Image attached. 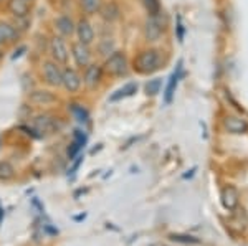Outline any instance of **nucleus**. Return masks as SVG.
Segmentation results:
<instances>
[{
  "mask_svg": "<svg viewBox=\"0 0 248 246\" xmlns=\"http://www.w3.org/2000/svg\"><path fill=\"white\" fill-rule=\"evenodd\" d=\"M161 66V55L157 50H144L134 59V70L141 74H151Z\"/></svg>",
  "mask_w": 248,
  "mask_h": 246,
  "instance_id": "f257e3e1",
  "label": "nucleus"
},
{
  "mask_svg": "<svg viewBox=\"0 0 248 246\" xmlns=\"http://www.w3.org/2000/svg\"><path fill=\"white\" fill-rule=\"evenodd\" d=\"M42 76L43 81L51 88H60L63 78V68L53 59H43L42 61Z\"/></svg>",
  "mask_w": 248,
  "mask_h": 246,
  "instance_id": "f03ea898",
  "label": "nucleus"
},
{
  "mask_svg": "<svg viewBox=\"0 0 248 246\" xmlns=\"http://www.w3.org/2000/svg\"><path fill=\"white\" fill-rule=\"evenodd\" d=\"M48 50H50V55L53 61H57L58 65H62V66L68 65V59H70V46H68L65 38L60 37V35L51 37Z\"/></svg>",
  "mask_w": 248,
  "mask_h": 246,
  "instance_id": "7ed1b4c3",
  "label": "nucleus"
},
{
  "mask_svg": "<svg viewBox=\"0 0 248 246\" xmlns=\"http://www.w3.org/2000/svg\"><path fill=\"white\" fill-rule=\"evenodd\" d=\"M127 70V59L123 51H113L109 57L106 58L105 65H103V71L111 76H121Z\"/></svg>",
  "mask_w": 248,
  "mask_h": 246,
  "instance_id": "20e7f679",
  "label": "nucleus"
},
{
  "mask_svg": "<svg viewBox=\"0 0 248 246\" xmlns=\"http://www.w3.org/2000/svg\"><path fill=\"white\" fill-rule=\"evenodd\" d=\"M57 117H53L51 114H38V116L33 117V122H31V126H33V129L38 132L40 137L43 136H50V134L57 132L58 129V124H57Z\"/></svg>",
  "mask_w": 248,
  "mask_h": 246,
  "instance_id": "39448f33",
  "label": "nucleus"
},
{
  "mask_svg": "<svg viewBox=\"0 0 248 246\" xmlns=\"http://www.w3.org/2000/svg\"><path fill=\"white\" fill-rule=\"evenodd\" d=\"M70 53H71V57H73L75 63H77V66H79V68H86L91 63V58H93L90 45H85V43H79V42L71 43Z\"/></svg>",
  "mask_w": 248,
  "mask_h": 246,
  "instance_id": "423d86ee",
  "label": "nucleus"
},
{
  "mask_svg": "<svg viewBox=\"0 0 248 246\" xmlns=\"http://www.w3.org/2000/svg\"><path fill=\"white\" fill-rule=\"evenodd\" d=\"M103 74H105V71H103L101 65H98V63H90L85 68V74H83V78H81L83 85H85L88 89H96L99 86V83H101Z\"/></svg>",
  "mask_w": 248,
  "mask_h": 246,
  "instance_id": "0eeeda50",
  "label": "nucleus"
},
{
  "mask_svg": "<svg viewBox=\"0 0 248 246\" xmlns=\"http://www.w3.org/2000/svg\"><path fill=\"white\" fill-rule=\"evenodd\" d=\"M62 86L65 88L66 93H78L83 86V79L79 76V73L75 68H63V78H62Z\"/></svg>",
  "mask_w": 248,
  "mask_h": 246,
  "instance_id": "6e6552de",
  "label": "nucleus"
},
{
  "mask_svg": "<svg viewBox=\"0 0 248 246\" xmlns=\"http://www.w3.org/2000/svg\"><path fill=\"white\" fill-rule=\"evenodd\" d=\"M75 33H77V38L79 43H85V45H91L96 38L93 23L88 18H79L77 27H75Z\"/></svg>",
  "mask_w": 248,
  "mask_h": 246,
  "instance_id": "1a4fd4ad",
  "label": "nucleus"
},
{
  "mask_svg": "<svg viewBox=\"0 0 248 246\" xmlns=\"http://www.w3.org/2000/svg\"><path fill=\"white\" fill-rule=\"evenodd\" d=\"M30 102L37 106H51V104H57L58 102V96L55 93L48 89H33L30 91L29 94Z\"/></svg>",
  "mask_w": 248,
  "mask_h": 246,
  "instance_id": "9d476101",
  "label": "nucleus"
},
{
  "mask_svg": "<svg viewBox=\"0 0 248 246\" xmlns=\"http://www.w3.org/2000/svg\"><path fill=\"white\" fill-rule=\"evenodd\" d=\"M7 10L14 18H25L30 15V0H7Z\"/></svg>",
  "mask_w": 248,
  "mask_h": 246,
  "instance_id": "9b49d317",
  "label": "nucleus"
},
{
  "mask_svg": "<svg viewBox=\"0 0 248 246\" xmlns=\"http://www.w3.org/2000/svg\"><path fill=\"white\" fill-rule=\"evenodd\" d=\"M53 23H55V29H57V31L60 33V37L70 38L71 35H75V27H77V23L73 22V18H71L70 15H58Z\"/></svg>",
  "mask_w": 248,
  "mask_h": 246,
  "instance_id": "f8f14e48",
  "label": "nucleus"
},
{
  "mask_svg": "<svg viewBox=\"0 0 248 246\" xmlns=\"http://www.w3.org/2000/svg\"><path fill=\"white\" fill-rule=\"evenodd\" d=\"M182 59L177 63V68L174 70V73L170 74L169 78V83H167V88H166V93H164V101H166V104H170L172 102V98H174L175 94V88H177V83H179V78H181L182 74Z\"/></svg>",
  "mask_w": 248,
  "mask_h": 246,
  "instance_id": "ddd939ff",
  "label": "nucleus"
},
{
  "mask_svg": "<svg viewBox=\"0 0 248 246\" xmlns=\"http://www.w3.org/2000/svg\"><path fill=\"white\" fill-rule=\"evenodd\" d=\"M146 38L149 42H157L162 35V23L159 22V17H151L146 22V29H144Z\"/></svg>",
  "mask_w": 248,
  "mask_h": 246,
  "instance_id": "4468645a",
  "label": "nucleus"
},
{
  "mask_svg": "<svg viewBox=\"0 0 248 246\" xmlns=\"http://www.w3.org/2000/svg\"><path fill=\"white\" fill-rule=\"evenodd\" d=\"M68 111H70L71 116L77 119L79 124H88L90 122V111L83 104H79V102H70L68 104Z\"/></svg>",
  "mask_w": 248,
  "mask_h": 246,
  "instance_id": "2eb2a0df",
  "label": "nucleus"
},
{
  "mask_svg": "<svg viewBox=\"0 0 248 246\" xmlns=\"http://www.w3.org/2000/svg\"><path fill=\"white\" fill-rule=\"evenodd\" d=\"M220 198H222V205L227 210L237 208V205H238V192L233 187H225V188H223Z\"/></svg>",
  "mask_w": 248,
  "mask_h": 246,
  "instance_id": "dca6fc26",
  "label": "nucleus"
},
{
  "mask_svg": "<svg viewBox=\"0 0 248 246\" xmlns=\"http://www.w3.org/2000/svg\"><path fill=\"white\" fill-rule=\"evenodd\" d=\"M98 14L101 15V18L106 20V22H114V20L119 18L121 12H119V7L116 2H108V3H103Z\"/></svg>",
  "mask_w": 248,
  "mask_h": 246,
  "instance_id": "f3484780",
  "label": "nucleus"
},
{
  "mask_svg": "<svg viewBox=\"0 0 248 246\" xmlns=\"http://www.w3.org/2000/svg\"><path fill=\"white\" fill-rule=\"evenodd\" d=\"M136 91H138V85H136V83H127V85H124L123 88L116 89L114 93L111 94V96H109V101H111V102H116V101H119V99H123V98L133 96Z\"/></svg>",
  "mask_w": 248,
  "mask_h": 246,
  "instance_id": "a211bd4d",
  "label": "nucleus"
},
{
  "mask_svg": "<svg viewBox=\"0 0 248 246\" xmlns=\"http://www.w3.org/2000/svg\"><path fill=\"white\" fill-rule=\"evenodd\" d=\"M0 31H2L5 43L15 42V40L20 37V31L15 29L14 23H9V22H0Z\"/></svg>",
  "mask_w": 248,
  "mask_h": 246,
  "instance_id": "6ab92c4d",
  "label": "nucleus"
},
{
  "mask_svg": "<svg viewBox=\"0 0 248 246\" xmlns=\"http://www.w3.org/2000/svg\"><path fill=\"white\" fill-rule=\"evenodd\" d=\"M225 128L233 134H242L248 129V124L243 119L238 117H227L225 119Z\"/></svg>",
  "mask_w": 248,
  "mask_h": 246,
  "instance_id": "aec40b11",
  "label": "nucleus"
},
{
  "mask_svg": "<svg viewBox=\"0 0 248 246\" xmlns=\"http://www.w3.org/2000/svg\"><path fill=\"white\" fill-rule=\"evenodd\" d=\"M101 5H103V0H79V7H81L83 14L88 15V17L98 14Z\"/></svg>",
  "mask_w": 248,
  "mask_h": 246,
  "instance_id": "412c9836",
  "label": "nucleus"
},
{
  "mask_svg": "<svg viewBox=\"0 0 248 246\" xmlns=\"http://www.w3.org/2000/svg\"><path fill=\"white\" fill-rule=\"evenodd\" d=\"M15 177V169L9 160H0V182H9Z\"/></svg>",
  "mask_w": 248,
  "mask_h": 246,
  "instance_id": "4be33fe9",
  "label": "nucleus"
},
{
  "mask_svg": "<svg viewBox=\"0 0 248 246\" xmlns=\"http://www.w3.org/2000/svg\"><path fill=\"white\" fill-rule=\"evenodd\" d=\"M161 88H162V79L161 78H154V79H149L146 83V94L147 96H155L157 93H161Z\"/></svg>",
  "mask_w": 248,
  "mask_h": 246,
  "instance_id": "5701e85b",
  "label": "nucleus"
},
{
  "mask_svg": "<svg viewBox=\"0 0 248 246\" xmlns=\"http://www.w3.org/2000/svg\"><path fill=\"white\" fill-rule=\"evenodd\" d=\"M144 5H146L149 17H159V14H161V2L159 0H144Z\"/></svg>",
  "mask_w": 248,
  "mask_h": 246,
  "instance_id": "b1692460",
  "label": "nucleus"
},
{
  "mask_svg": "<svg viewBox=\"0 0 248 246\" xmlns=\"http://www.w3.org/2000/svg\"><path fill=\"white\" fill-rule=\"evenodd\" d=\"M170 240L177 241V243H184V245H199V243H201V240H199V238H194L190 235H177V233H172Z\"/></svg>",
  "mask_w": 248,
  "mask_h": 246,
  "instance_id": "393cba45",
  "label": "nucleus"
},
{
  "mask_svg": "<svg viewBox=\"0 0 248 246\" xmlns=\"http://www.w3.org/2000/svg\"><path fill=\"white\" fill-rule=\"evenodd\" d=\"M81 149H83V147L78 144V142L71 141V142H70V145H68V149H66V156H68V159H70V160H73V159L78 156V152H79Z\"/></svg>",
  "mask_w": 248,
  "mask_h": 246,
  "instance_id": "a878e982",
  "label": "nucleus"
},
{
  "mask_svg": "<svg viewBox=\"0 0 248 246\" xmlns=\"http://www.w3.org/2000/svg\"><path fill=\"white\" fill-rule=\"evenodd\" d=\"M73 141L78 142L81 147H85V144H86V141H88V136H86L85 132H83L81 129H75L73 130Z\"/></svg>",
  "mask_w": 248,
  "mask_h": 246,
  "instance_id": "bb28decb",
  "label": "nucleus"
},
{
  "mask_svg": "<svg viewBox=\"0 0 248 246\" xmlns=\"http://www.w3.org/2000/svg\"><path fill=\"white\" fill-rule=\"evenodd\" d=\"M177 38H179V42H182L184 40V25H182L181 17L177 18Z\"/></svg>",
  "mask_w": 248,
  "mask_h": 246,
  "instance_id": "cd10ccee",
  "label": "nucleus"
},
{
  "mask_svg": "<svg viewBox=\"0 0 248 246\" xmlns=\"http://www.w3.org/2000/svg\"><path fill=\"white\" fill-rule=\"evenodd\" d=\"M22 51H25V46H20V50L15 51V55L12 57V59H17L18 57H22Z\"/></svg>",
  "mask_w": 248,
  "mask_h": 246,
  "instance_id": "c85d7f7f",
  "label": "nucleus"
},
{
  "mask_svg": "<svg viewBox=\"0 0 248 246\" xmlns=\"http://www.w3.org/2000/svg\"><path fill=\"white\" fill-rule=\"evenodd\" d=\"M3 217H5V213H3V207L0 205V223L3 221Z\"/></svg>",
  "mask_w": 248,
  "mask_h": 246,
  "instance_id": "c756f323",
  "label": "nucleus"
},
{
  "mask_svg": "<svg viewBox=\"0 0 248 246\" xmlns=\"http://www.w3.org/2000/svg\"><path fill=\"white\" fill-rule=\"evenodd\" d=\"M3 43H5V40H3V35H2V31H0V46H2Z\"/></svg>",
  "mask_w": 248,
  "mask_h": 246,
  "instance_id": "7c9ffc66",
  "label": "nucleus"
},
{
  "mask_svg": "<svg viewBox=\"0 0 248 246\" xmlns=\"http://www.w3.org/2000/svg\"><path fill=\"white\" fill-rule=\"evenodd\" d=\"M0 58H2V48H0Z\"/></svg>",
  "mask_w": 248,
  "mask_h": 246,
  "instance_id": "2f4dec72",
  "label": "nucleus"
},
{
  "mask_svg": "<svg viewBox=\"0 0 248 246\" xmlns=\"http://www.w3.org/2000/svg\"><path fill=\"white\" fill-rule=\"evenodd\" d=\"M3 2H5V0H0V3H3Z\"/></svg>",
  "mask_w": 248,
  "mask_h": 246,
  "instance_id": "473e14b6",
  "label": "nucleus"
},
{
  "mask_svg": "<svg viewBox=\"0 0 248 246\" xmlns=\"http://www.w3.org/2000/svg\"><path fill=\"white\" fill-rule=\"evenodd\" d=\"M30 2H33V0H30Z\"/></svg>",
  "mask_w": 248,
  "mask_h": 246,
  "instance_id": "72a5a7b5",
  "label": "nucleus"
}]
</instances>
